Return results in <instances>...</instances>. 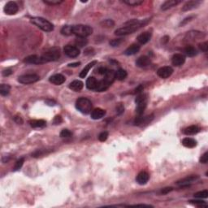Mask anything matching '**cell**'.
Returning <instances> with one entry per match:
<instances>
[{
    "label": "cell",
    "instance_id": "cell-54",
    "mask_svg": "<svg viewBox=\"0 0 208 208\" xmlns=\"http://www.w3.org/2000/svg\"><path fill=\"white\" fill-rule=\"evenodd\" d=\"M108 68H100L99 69H98V73L99 74H101V75H104L105 76V74L107 73H108Z\"/></svg>",
    "mask_w": 208,
    "mask_h": 208
},
{
    "label": "cell",
    "instance_id": "cell-1",
    "mask_svg": "<svg viewBox=\"0 0 208 208\" xmlns=\"http://www.w3.org/2000/svg\"><path fill=\"white\" fill-rule=\"evenodd\" d=\"M148 22V20H144V21H141L138 20L133 19L125 22L124 25V27L122 28H117L116 30L115 31V34L116 36H125L129 35L133 33L139 28H142V26L146 25Z\"/></svg>",
    "mask_w": 208,
    "mask_h": 208
},
{
    "label": "cell",
    "instance_id": "cell-51",
    "mask_svg": "<svg viewBox=\"0 0 208 208\" xmlns=\"http://www.w3.org/2000/svg\"><path fill=\"white\" fill-rule=\"evenodd\" d=\"M2 76L3 77H8V76H10L11 74H12V69H10V68H8V69H6V70L2 71Z\"/></svg>",
    "mask_w": 208,
    "mask_h": 208
},
{
    "label": "cell",
    "instance_id": "cell-50",
    "mask_svg": "<svg viewBox=\"0 0 208 208\" xmlns=\"http://www.w3.org/2000/svg\"><path fill=\"white\" fill-rule=\"evenodd\" d=\"M53 122H54L55 124H59L63 122V119H62V117L60 115H56V116L55 117L54 121Z\"/></svg>",
    "mask_w": 208,
    "mask_h": 208
},
{
    "label": "cell",
    "instance_id": "cell-25",
    "mask_svg": "<svg viewBox=\"0 0 208 208\" xmlns=\"http://www.w3.org/2000/svg\"><path fill=\"white\" fill-rule=\"evenodd\" d=\"M200 131V128L196 125H191V126L187 127L186 129L183 130V133H185V135L190 136V135H195Z\"/></svg>",
    "mask_w": 208,
    "mask_h": 208
},
{
    "label": "cell",
    "instance_id": "cell-19",
    "mask_svg": "<svg viewBox=\"0 0 208 208\" xmlns=\"http://www.w3.org/2000/svg\"><path fill=\"white\" fill-rule=\"evenodd\" d=\"M180 2H181V1H180V0H167L166 2H164L162 4L161 9L163 11H166V10H168L172 7H175Z\"/></svg>",
    "mask_w": 208,
    "mask_h": 208
},
{
    "label": "cell",
    "instance_id": "cell-49",
    "mask_svg": "<svg viewBox=\"0 0 208 208\" xmlns=\"http://www.w3.org/2000/svg\"><path fill=\"white\" fill-rule=\"evenodd\" d=\"M14 121L17 123V124H23V119H22V117L20 116V115H15L14 116Z\"/></svg>",
    "mask_w": 208,
    "mask_h": 208
},
{
    "label": "cell",
    "instance_id": "cell-29",
    "mask_svg": "<svg viewBox=\"0 0 208 208\" xmlns=\"http://www.w3.org/2000/svg\"><path fill=\"white\" fill-rule=\"evenodd\" d=\"M127 76H128V73H127L126 70H124L123 68H119L115 73V77L118 81H124Z\"/></svg>",
    "mask_w": 208,
    "mask_h": 208
},
{
    "label": "cell",
    "instance_id": "cell-53",
    "mask_svg": "<svg viewBox=\"0 0 208 208\" xmlns=\"http://www.w3.org/2000/svg\"><path fill=\"white\" fill-rule=\"evenodd\" d=\"M194 18V17H186L185 20H183V21L180 23V26H183V25H185V24H187L188 22H189V21H191L192 19Z\"/></svg>",
    "mask_w": 208,
    "mask_h": 208
},
{
    "label": "cell",
    "instance_id": "cell-15",
    "mask_svg": "<svg viewBox=\"0 0 208 208\" xmlns=\"http://www.w3.org/2000/svg\"><path fill=\"white\" fill-rule=\"evenodd\" d=\"M24 62L26 63H30V64H42V63L41 56H38L36 55H32L26 57L24 59Z\"/></svg>",
    "mask_w": 208,
    "mask_h": 208
},
{
    "label": "cell",
    "instance_id": "cell-43",
    "mask_svg": "<svg viewBox=\"0 0 208 208\" xmlns=\"http://www.w3.org/2000/svg\"><path fill=\"white\" fill-rule=\"evenodd\" d=\"M43 2L46 3V4L48 5H59L60 4L61 2H63L62 0H44Z\"/></svg>",
    "mask_w": 208,
    "mask_h": 208
},
{
    "label": "cell",
    "instance_id": "cell-30",
    "mask_svg": "<svg viewBox=\"0 0 208 208\" xmlns=\"http://www.w3.org/2000/svg\"><path fill=\"white\" fill-rule=\"evenodd\" d=\"M185 52L186 55L189 57H194L197 54H198V51H197L196 48L193 46H187V47L185 48Z\"/></svg>",
    "mask_w": 208,
    "mask_h": 208
},
{
    "label": "cell",
    "instance_id": "cell-16",
    "mask_svg": "<svg viewBox=\"0 0 208 208\" xmlns=\"http://www.w3.org/2000/svg\"><path fill=\"white\" fill-rule=\"evenodd\" d=\"M151 63L150 59L147 56H141L136 61V65L139 68H146L149 66Z\"/></svg>",
    "mask_w": 208,
    "mask_h": 208
},
{
    "label": "cell",
    "instance_id": "cell-26",
    "mask_svg": "<svg viewBox=\"0 0 208 208\" xmlns=\"http://www.w3.org/2000/svg\"><path fill=\"white\" fill-rule=\"evenodd\" d=\"M205 34L203 33H201V32H199V31H190V32H188L187 35V39L189 40H198L199 38H203Z\"/></svg>",
    "mask_w": 208,
    "mask_h": 208
},
{
    "label": "cell",
    "instance_id": "cell-33",
    "mask_svg": "<svg viewBox=\"0 0 208 208\" xmlns=\"http://www.w3.org/2000/svg\"><path fill=\"white\" fill-rule=\"evenodd\" d=\"M124 3L129 5V6H132V7H135V6H138V5L142 4L144 1L143 0H124L123 1Z\"/></svg>",
    "mask_w": 208,
    "mask_h": 208
},
{
    "label": "cell",
    "instance_id": "cell-38",
    "mask_svg": "<svg viewBox=\"0 0 208 208\" xmlns=\"http://www.w3.org/2000/svg\"><path fill=\"white\" fill-rule=\"evenodd\" d=\"M101 25L103 27H105V28H112L113 26L115 25L114 21L112 20H105L103 21V22H101Z\"/></svg>",
    "mask_w": 208,
    "mask_h": 208
},
{
    "label": "cell",
    "instance_id": "cell-18",
    "mask_svg": "<svg viewBox=\"0 0 208 208\" xmlns=\"http://www.w3.org/2000/svg\"><path fill=\"white\" fill-rule=\"evenodd\" d=\"M83 87H84V83L79 80H75L69 84V89L75 92L81 91L83 89Z\"/></svg>",
    "mask_w": 208,
    "mask_h": 208
},
{
    "label": "cell",
    "instance_id": "cell-3",
    "mask_svg": "<svg viewBox=\"0 0 208 208\" xmlns=\"http://www.w3.org/2000/svg\"><path fill=\"white\" fill-rule=\"evenodd\" d=\"M31 23L38 26L44 32H51L54 29V25L49 21L42 18V17H33L30 20Z\"/></svg>",
    "mask_w": 208,
    "mask_h": 208
},
{
    "label": "cell",
    "instance_id": "cell-12",
    "mask_svg": "<svg viewBox=\"0 0 208 208\" xmlns=\"http://www.w3.org/2000/svg\"><path fill=\"white\" fill-rule=\"evenodd\" d=\"M50 82H51L52 84L55 85H60L63 84L66 81L65 77L62 74H55V75L51 76L49 79Z\"/></svg>",
    "mask_w": 208,
    "mask_h": 208
},
{
    "label": "cell",
    "instance_id": "cell-46",
    "mask_svg": "<svg viewBox=\"0 0 208 208\" xmlns=\"http://www.w3.org/2000/svg\"><path fill=\"white\" fill-rule=\"evenodd\" d=\"M47 153V150H36L35 152H33V154H32V157H34V158H37V157H40L42 156V155H43V154H45Z\"/></svg>",
    "mask_w": 208,
    "mask_h": 208
},
{
    "label": "cell",
    "instance_id": "cell-5",
    "mask_svg": "<svg viewBox=\"0 0 208 208\" xmlns=\"http://www.w3.org/2000/svg\"><path fill=\"white\" fill-rule=\"evenodd\" d=\"M59 57H60V52H59V49L57 47H54V48L48 50L42 55H41L42 63L56 61L59 59Z\"/></svg>",
    "mask_w": 208,
    "mask_h": 208
},
{
    "label": "cell",
    "instance_id": "cell-48",
    "mask_svg": "<svg viewBox=\"0 0 208 208\" xmlns=\"http://www.w3.org/2000/svg\"><path fill=\"white\" fill-rule=\"evenodd\" d=\"M199 49L201 50L202 51L206 52L208 51V42H202L201 44H199Z\"/></svg>",
    "mask_w": 208,
    "mask_h": 208
},
{
    "label": "cell",
    "instance_id": "cell-55",
    "mask_svg": "<svg viewBox=\"0 0 208 208\" xmlns=\"http://www.w3.org/2000/svg\"><path fill=\"white\" fill-rule=\"evenodd\" d=\"M143 89H144V87H143V85H140L139 86L137 87L135 89V91H134V94H139V93H141L142 91H143Z\"/></svg>",
    "mask_w": 208,
    "mask_h": 208
},
{
    "label": "cell",
    "instance_id": "cell-13",
    "mask_svg": "<svg viewBox=\"0 0 208 208\" xmlns=\"http://www.w3.org/2000/svg\"><path fill=\"white\" fill-rule=\"evenodd\" d=\"M185 62V57L182 54H175L172 58V63L174 66L179 67L184 64Z\"/></svg>",
    "mask_w": 208,
    "mask_h": 208
},
{
    "label": "cell",
    "instance_id": "cell-4",
    "mask_svg": "<svg viewBox=\"0 0 208 208\" xmlns=\"http://www.w3.org/2000/svg\"><path fill=\"white\" fill-rule=\"evenodd\" d=\"M91 101L86 98H80L76 102V108L83 114H89L92 110Z\"/></svg>",
    "mask_w": 208,
    "mask_h": 208
},
{
    "label": "cell",
    "instance_id": "cell-28",
    "mask_svg": "<svg viewBox=\"0 0 208 208\" xmlns=\"http://www.w3.org/2000/svg\"><path fill=\"white\" fill-rule=\"evenodd\" d=\"M29 124L33 128H44L47 125V122L43 119H33L29 121Z\"/></svg>",
    "mask_w": 208,
    "mask_h": 208
},
{
    "label": "cell",
    "instance_id": "cell-2",
    "mask_svg": "<svg viewBox=\"0 0 208 208\" xmlns=\"http://www.w3.org/2000/svg\"><path fill=\"white\" fill-rule=\"evenodd\" d=\"M73 34H75L78 38H87L93 33V28L85 25H77L72 26Z\"/></svg>",
    "mask_w": 208,
    "mask_h": 208
},
{
    "label": "cell",
    "instance_id": "cell-14",
    "mask_svg": "<svg viewBox=\"0 0 208 208\" xmlns=\"http://www.w3.org/2000/svg\"><path fill=\"white\" fill-rule=\"evenodd\" d=\"M201 3V1H198V0H191V1H189L185 3L182 7L183 12H188V11H190L192 9H194L196 8L200 5Z\"/></svg>",
    "mask_w": 208,
    "mask_h": 208
},
{
    "label": "cell",
    "instance_id": "cell-20",
    "mask_svg": "<svg viewBox=\"0 0 208 208\" xmlns=\"http://www.w3.org/2000/svg\"><path fill=\"white\" fill-rule=\"evenodd\" d=\"M106 115V111L102 108H95L94 110L91 112V118L93 119H102Z\"/></svg>",
    "mask_w": 208,
    "mask_h": 208
},
{
    "label": "cell",
    "instance_id": "cell-27",
    "mask_svg": "<svg viewBox=\"0 0 208 208\" xmlns=\"http://www.w3.org/2000/svg\"><path fill=\"white\" fill-rule=\"evenodd\" d=\"M182 145L187 148H194L197 146V142L194 138H185L182 140Z\"/></svg>",
    "mask_w": 208,
    "mask_h": 208
},
{
    "label": "cell",
    "instance_id": "cell-56",
    "mask_svg": "<svg viewBox=\"0 0 208 208\" xmlns=\"http://www.w3.org/2000/svg\"><path fill=\"white\" fill-rule=\"evenodd\" d=\"M46 103L48 104L49 106H55L56 104V103L54 100H47L46 101Z\"/></svg>",
    "mask_w": 208,
    "mask_h": 208
},
{
    "label": "cell",
    "instance_id": "cell-44",
    "mask_svg": "<svg viewBox=\"0 0 208 208\" xmlns=\"http://www.w3.org/2000/svg\"><path fill=\"white\" fill-rule=\"evenodd\" d=\"M108 138V133L107 131L102 132V133L98 135V140L100 142H105Z\"/></svg>",
    "mask_w": 208,
    "mask_h": 208
},
{
    "label": "cell",
    "instance_id": "cell-8",
    "mask_svg": "<svg viewBox=\"0 0 208 208\" xmlns=\"http://www.w3.org/2000/svg\"><path fill=\"white\" fill-rule=\"evenodd\" d=\"M63 52L67 56L70 58H76L80 55V50L78 49V47L70 46V45H67L64 47Z\"/></svg>",
    "mask_w": 208,
    "mask_h": 208
},
{
    "label": "cell",
    "instance_id": "cell-37",
    "mask_svg": "<svg viewBox=\"0 0 208 208\" xmlns=\"http://www.w3.org/2000/svg\"><path fill=\"white\" fill-rule=\"evenodd\" d=\"M87 42H87V39H85V38H78V37H77L75 40L76 45H77V47H85V46L87 44Z\"/></svg>",
    "mask_w": 208,
    "mask_h": 208
},
{
    "label": "cell",
    "instance_id": "cell-57",
    "mask_svg": "<svg viewBox=\"0 0 208 208\" xmlns=\"http://www.w3.org/2000/svg\"><path fill=\"white\" fill-rule=\"evenodd\" d=\"M81 64L80 62H76V63H69L68 64V67H77Z\"/></svg>",
    "mask_w": 208,
    "mask_h": 208
},
{
    "label": "cell",
    "instance_id": "cell-9",
    "mask_svg": "<svg viewBox=\"0 0 208 208\" xmlns=\"http://www.w3.org/2000/svg\"><path fill=\"white\" fill-rule=\"evenodd\" d=\"M173 73V69L172 67L169 66H164L162 68H159L157 71V75L159 77H161L163 79H167Z\"/></svg>",
    "mask_w": 208,
    "mask_h": 208
},
{
    "label": "cell",
    "instance_id": "cell-6",
    "mask_svg": "<svg viewBox=\"0 0 208 208\" xmlns=\"http://www.w3.org/2000/svg\"><path fill=\"white\" fill-rule=\"evenodd\" d=\"M39 79V76L37 75V74H34V73L33 74H25V75L20 76L18 77V81L21 83V84L28 85L38 81Z\"/></svg>",
    "mask_w": 208,
    "mask_h": 208
},
{
    "label": "cell",
    "instance_id": "cell-52",
    "mask_svg": "<svg viewBox=\"0 0 208 208\" xmlns=\"http://www.w3.org/2000/svg\"><path fill=\"white\" fill-rule=\"evenodd\" d=\"M172 187H167V188H164V189H163L161 190V194H168V193H170L172 190Z\"/></svg>",
    "mask_w": 208,
    "mask_h": 208
},
{
    "label": "cell",
    "instance_id": "cell-31",
    "mask_svg": "<svg viewBox=\"0 0 208 208\" xmlns=\"http://www.w3.org/2000/svg\"><path fill=\"white\" fill-rule=\"evenodd\" d=\"M11 90V86L9 85L2 84L0 85V94L2 96H6L10 93Z\"/></svg>",
    "mask_w": 208,
    "mask_h": 208
},
{
    "label": "cell",
    "instance_id": "cell-17",
    "mask_svg": "<svg viewBox=\"0 0 208 208\" xmlns=\"http://www.w3.org/2000/svg\"><path fill=\"white\" fill-rule=\"evenodd\" d=\"M151 38V33L150 31H146L144 33H141L140 35L138 37V42L142 45H144L146 43H147Z\"/></svg>",
    "mask_w": 208,
    "mask_h": 208
},
{
    "label": "cell",
    "instance_id": "cell-42",
    "mask_svg": "<svg viewBox=\"0 0 208 208\" xmlns=\"http://www.w3.org/2000/svg\"><path fill=\"white\" fill-rule=\"evenodd\" d=\"M122 42H123V39L122 38H117V39H113L110 42V45L112 47H119V45L121 44Z\"/></svg>",
    "mask_w": 208,
    "mask_h": 208
},
{
    "label": "cell",
    "instance_id": "cell-7",
    "mask_svg": "<svg viewBox=\"0 0 208 208\" xmlns=\"http://www.w3.org/2000/svg\"><path fill=\"white\" fill-rule=\"evenodd\" d=\"M19 11V7L16 2L9 1L6 3L4 7V12L7 15H15Z\"/></svg>",
    "mask_w": 208,
    "mask_h": 208
},
{
    "label": "cell",
    "instance_id": "cell-41",
    "mask_svg": "<svg viewBox=\"0 0 208 208\" xmlns=\"http://www.w3.org/2000/svg\"><path fill=\"white\" fill-rule=\"evenodd\" d=\"M189 202H190L191 203H194L195 205H198L199 207H202V206L207 207V205L206 204V202L202 201V200H190Z\"/></svg>",
    "mask_w": 208,
    "mask_h": 208
},
{
    "label": "cell",
    "instance_id": "cell-34",
    "mask_svg": "<svg viewBox=\"0 0 208 208\" xmlns=\"http://www.w3.org/2000/svg\"><path fill=\"white\" fill-rule=\"evenodd\" d=\"M61 33L63 35L65 36H70L73 34V31H72V26L70 25H65L63 26L62 29H61Z\"/></svg>",
    "mask_w": 208,
    "mask_h": 208
},
{
    "label": "cell",
    "instance_id": "cell-22",
    "mask_svg": "<svg viewBox=\"0 0 208 208\" xmlns=\"http://www.w3.org/2000/svg\"><path fill=\"white\" fill-rule=\"evenodd\" d=\"M98 81L96 79L95 77H89L86 81V87L87 89H91V90H95L97 86H98Z\"/></svg>",
    "mask_w": 208,
    "mask_h": 208
},
{
    "label": "cell",
    "instance_id": "cell-45",
    "mask_svg": "<svg viewBox=\"0 0 208 208\" xmlns=\"http://www.w3.org/2000/svg\"><path fill=\"white\" fill-rule=\"evenodd\" d=\"M199 162L201 163V164H207L208 162V152H205L201 156V158H200V159H199Z\"/></svg>",
    "mask_w": 208,
    "mask_h": 208
},
{
    "label": "cell",
    "instance_id": "cell-35",
    "mask_svg": "<svg viewBox=\"0 0 208 208\" xmlns=\"http://www.w3.org/2000/svg\"><path fill=\"white\" fill-rule=\"evenodd\" d=\"M145 102H147V95H146V94H141L136 97V98H135L136 104L145 103Z\"/></svg>",
    "mask_w": 208,
    "mask_h": 208
},
{
    "label": "cell",
    "instance_id": "cell-10",
    "mask_svg": "<svg viewBox=\"0 0 208 208\" xmlns=\"http://www.w3.org/2000/svg\"><path fill=\"white\" fill-rule=\"evenodd\" d=\"M199 178V176H187L184 179H181L180 180H178L176 184L180 186H182V187H186V186H189V184L196 181Z\"/></svg>",
    "mask_w": 208,
    "mask_h": 208
},
{
    "label": "cell",
    "instance_id": "cell-23",
    "mask_svg": "<svg viewBox=\"0 0 208 208\" xmlns=\"http://www.w3.org/2000/svg\"><path fill=\"white\" fill-rule=\"evenodd\" d=\"M139 51H140V46L138 44H133L125 50L124 55H133L137 54Z\"/></svg>",
    "mask_w": 208,
    "mask_h": 208
},
{
    "label": "cell",
    "instance_id": "cell-36",
    "mask_svg": "<svg viewBox=\"0 0 208 208\" xmlns=\"http://www.w3.org/2000/svg\"><path fill=\"white\" fill-rule=\"evenodd\" d=\"M194 197L197 199H207L208 198V190L205 189L202 191H199L196 194H194Z\"/></svg>",
    "mask_w": 208,
    "mask_h": 208
},
{
    "label": "cell",
    "instance_id": "cell-40",
    "mask_svg": "<svg viewBox=\"0 0 208 208\" xmlns=\"http://www.w3.org/2000/svg\"><path fill=\"white\" fill-rule=\"evenodd\" d=\"M72 135H73V133L68 129H63L60 133V137L63 138H70V137H72Z\"/></svg>",
    "mask_w": 208,
    "mask_h": 208
},
{
    "label": "cell",
    "instance_id": "cell-21",
    "mask_svg": "<svg viewBox=\"0 0 208 208\" xmlns=\"http://www.w3.org/2000/svg\"><path fill=\"white\" fill-rule=\"evenodd\" d=\"M110 86H111L110 83L108 81H107L105 79H103L98 82V86H97L95 90L98 92H103L105 91V90H107Z\"/></svg>",
    "mask_w": 208,
    "mask_h": 208
},
{
    "label": "cell",
    "instance_id": "cell-58",
    "mask_svg": "<svg viewBox=\"0 0 208 208\" xmlns=\"http://www.w3.org/2000/svg\"><path fill=\"white\" fill-rule=\"evenodd\" d=\"M133 206H147V207H153V206H150V205H146V204H137V205H133Z\"/></svg>",
    "mask_w": 208,
    "mask_h": 208
},
{
    "label": "cell",
    "instance_id": "cell-11",
    "mask_svg": "<svg viewBox=\"0 0 208 208\" xmlns=\"http://www.w3.org/2000/svg\"><path fill=\"white\" fill-rule=\"evenodd\" d=\"M149 179H150V175H149L146 172H144V171L138 173V176H137V177H136L137 182L141 185H146V184L148 182Z\"/></svg>",
    "mask_w": 208,
    "mask_h": 208
},
{
    "label": "cell",
    "instance_id": "cell-32",
    "mask_svg": "<svg viewBox=\"0 0 208 208\" xmlns=\"http://www.w3.org/2000/svg\"><path fill=\"white\" fill-rule=\"evenodd\" d=\"M146 105H147V102L137 104V108H136V112H137V114H138L139 115H142L144 113L146 108Z\"/></svg>",
    "mask_w": 208,
    "mask_h": 208
},
{
    "label": "cell",
    "instance_id": "cell-24",
    "mask_svg": "<svg viewBox=\"0 0 208 208\" xmlns=\"http://www.w3.org/2000/svg\"><path fill=\"white\" fill-rule=\"evenodd\" d=\"M96 63H97V61H92V62H90V63H89L88 64H87L85 67L83 69H82V71L81 72V73H80L79 77H81V78H85V77H86L87 74H88V73L89 72V70L91 69L93 67H94V65H95Z\"/></svg>",
    "mask_w": 208,
    "mask_h": 208
},
{
    "label": "cell",
    "instance_id": "cell-39",
    "mask_svg": "<svg viewBox=\"0 0 208 208\" xmlns=\"http://www.w3.org/2000/svg\"><path fill=\"white\" fill-rule=\"evenodd\" d=\"M24 162H25V159H24V158H21V159H18V160L16 162V164H15V166H14V168H13V171L20 170V169L21 168V167L23 166Z\"/></svg>",
    "mask_w": 208,
    "mask_h": 208
},
{
    "label": "cell",
    "instance_id": "cell-47",
    "mask_svg": "<svg viewBox=\"0 0 208 208\" xmlns=\"http://www.w3.org/2000/svg\"><path fill=\"white\" fill-rule=\"evenodd\" d=\"M124 112V107L123 105V103H119L118 105L116 106V113L117 115H121L123 114Z\"/></svg>",
    "mask_w": 208,
    "mask_h": 208
}]
</instances>
